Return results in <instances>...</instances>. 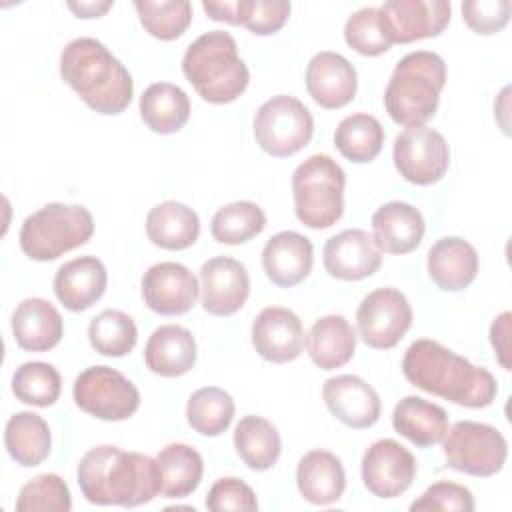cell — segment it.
Listing matches in <instances>:
<instances>
[{
	"mask_svg": "<svg viewBox=\"0 0 512 512\" xmlns=\"http://www.w3.org/2000/svg\"><path fill=\"white\" fill-rule=\"evenodd\" d=\"M82 496L98 506L136 508L160 494L156 458L112 444L90 448L76 470Z\"/></svg>",
	"mask_w": 512,
	"mask_h": 512,
	"instance_id": "cell-1",
	"label": "cell"
},
{
	"mask_svg": "<svg viewBox=\"0 0 512 512\" xmlns=\"http://www.w3.org/2000/svg\"><path fill=\"white\" fill-rule=\"evenodd\" d=\"M406 380L434 396L464 408H486L498 394L496 378L444 344L420 338L408 346L402 358Z\"/></svg>",
	"mask_w": 512,
	"mask_h": 512,
	"instance_id": "cell-2",
	"label": "cell"
},
{
	"mask_svg": "<svg viewBox=\"0 0 512 512\" xmlns=\"http://www.w3.org/2000/svg\"><path fill=\"white\" fill-rule=\"evenodd\" d=\"M60 76L98 114L124 112L134 94L126 66L96 38H74L60 54Z\"/></svg>",
	"mask_w": 512,
	"mask_h": 512,
	"instance_id": "cell-3",
	"label": "cell"
},
{
	"mask_svg": "<svg viewBox=\"0 0 512 512\" xmlns=\"http://www.w3.org/2000/svg\"><path fill=\"white\" fill-rule=\"evenodd\" d=\"M182 72L198 96L210 104H228L244 94L250 72L238 56V44L224 30L198 36L182 56Z\"/></svg>",
	"mask_w": 512,
	"mask_h": 512,
	"instance_id": "cell-4",
	"label": "cell"
},
{
	"mask_svg": "<svg viewBox=\"0 0 512 512\" xmlns=\"http://www.w3.org/2000/svg\"><path fill=\"white\" fill-rule=\"evenodd\" d=\"M446 84V64L430 50H416L398 60L384 90L388 116L406 128L424 126L436 114Z\"/></svg>",
	"mask_w": 512,
	"mask_h": 512,
	"instance_id": "cell-5",
	"label": "cell"
},
{
	"mask_svg": "<svg viewBox=\"0 0 512 512\" xmlns=\"http://www.w3.org/2000/svg\"><path fill=\"white\" fill-rule=\"evenodd\" d=\"M92 234L94 218L86 206L50 202L22 222L18 242L30 260L48 262L84 246Z\"/></svg>",
	"mask_w": 512,
	"mask_h": 512,
	"instance_id": "cell-6",
	"label": "cell"
},
{
	"mask_svg": "<svg viewBox=\"0 0 512 512\" xmlns=\"http://www.w3.org/2000/svg\"><path fill=\"white\" fill-rule=\"evenodd\" d=\"M346 174L328 154H312L292 174L296 218L314 230L334 226L344 214Z\"/></svg>",
	"mask_w": 512,
	"mask_h": 512,
	"instance_id": "cell-7",
	"label": "cell"
},
{
	"mask_svg": "<svg viewBox=\"0 0 512 512\" xmlns=\"http://www.w3.org/2000/svg\"><path fill=\"white\" fill-rule=\"evenodd\" d=\"M444 458L452 470L488 478L498 474L508 456V442L490 424L474 420L454 422L442 438Z\"/></svg>",
	"mask_w": 512,
	"mask_h": 512,
	"instance_id": "cell-8",
	"label": "cell"
},
{
	"mask_svg": "<svg viewBox=\"0 0 512 512\" xmlns=\"http://www.w3.org/2000/svg\"><path fill=\"white\" fill-rule=\"evenodd\" d=\"M252 128L256 144L266 154L288 158L312 140L314 118L304 102L288 94H278L256 110Z\"/></svg>",
	"mask_w": 512,
	"mask_h": 512,
	"instance_id": "cell-9",
	"label": "cell"
},
{
	"mask_svg": "<svg viewBox=\"0 0 512 512\" xmlns=\"http://www.w3.org/2000/svg\"><path fill=\"white\" fill-rule=\"evenodd\" d=\"M76 406L106 422L128 420L140 406V392L122 372L110 366L82 370L72 388Z\"/></svg>",
	"mask_w": 512,
	"mask_h": 512,
	"instance_id": "cell-10",
	"label": "cell"
},
{
	"mask_svg": "<svg viewBox=\"0 0 512 512\" xmlns=\"http://www.w3.org/2000/svg\"><path fill=\"white\" fill-rule=\"evenodd\" d=\"M392 160L406 182L430 186L448 172L450 148L440 132L428 126H410L394 138Z\"/></svg>",
	"mask_w": 512,
	"mask_h": 512,
	"instance_id": "cell-11",
	"label": "cell"
},
{
	"mask_svg": "<svg viewBox=\"0 0 512 512\" xmlns=\"http://www.w3.org/2000/svg\"><path fill=\"white\" fill-rule=\"evenodd\" d=\"M356 324L358 336L366 346L390 350L412 326V306L398 288H376L362 298L356 310Z\"/></svg>",
	"mask_w": 512,
	"mask_h": 512,
	"instance_id": "cell-12",
	"label": "cell"
},
{
	"mask_svg": "<svg viewBox=\"0 0 512 512\" xmlns=\"http://www.w3.org/2000/svg\"><path fill=\"white\" fill-rule=\"evenodd\" d=\"M362 482L366 490L382 500L404 494L416 476L414 454L392 438L372 442L362 456Z\"/></svg>",
	"mask_w": 512,
	"mask_h": 512,
	"instance_id": "cell-13",
	"label": "cell"
},
{
	"mask_svg": "<svg viewBox=\"0 0 512 512\" xmlns=\"http://www.w3.org/2000/svg\"><path fill=\"white\" fill-rule=\"evenodd\" d=\"M450 12L446 0H388L378 8V18L392 44H408L442 34Z\"/></svg>",
	"mask_w": 512,
	"mask_h": 512,
	"instance_id": "cell-14",
	"label": "cell"
},
{
	"mask_svg": "<svg viewBox=\"0 0 512 512\" xmlns=\"http://www.w3.org/2000/svg\"><path fill=\"white\" fill-rule=\"evenodd\" d=\"M140 286L144 304L160 316L186 314L200 294L196 276L178 262H158L150 266Z\"/></svg>",
	"mask_w": 512,
	"mask_h": 512,
	"instance_id": "cell-15",
	"label": "cell"
},
{
	"mask_svg": "<svg viewBox=\"0 0 512 512\" xmlns=\"http://www.w3.org/2000/svg\"><path fill=\"white\" fill-rule=\"evenodd\" d=\"M202 308L212 316L236 314L250 294L246 266L230 256H214L200 268Z\"/></svg>",
	"mask_w": 512,
	"mask_h": 512,
	"instance_id": "cell-16",
	"label": "cell"
},
{
	"mask_svg": "<svg viewBox=\"0 0 512 512\" xmlns=\"http://www.w3.org/2000/svg\"><path fill=\"white\" fill-rule=\"evenodd\" d=\"M322 398L330 414L354 430L370 428L380 418V396L360 376H332L322 386Z\"/></svg>",
	"mask_w": 512,
	"mask_h": 512,
	"instance_id": "cell-17",
	"label": "cell"
},
{
	"mask_svg": "<svg viewBox=\"0 0 512 512\" xmlns=\"http://www.w3.org/2000/svg\"><path fill=\"white\" fill-rule=\"evenodd\" d=\"M322 262L332 278L354 282L378 272L382 252L366 230L350 228L326 240Z\"/></svg>",
	"mask_w": 512,
	"mask_h": 512,
	"instance_id": "cell-18",
	"label": "cell"
},
{
	"mask_svg": "<svg viewBox=\"0 0 512 512\" xmlns=\"http://www.w3.org/2000/svg\"><path fill=\"white\" fill-rule=\"evenodd\" d=\"M252 346L274 364H286L300 356L304 348L302 320L288 308L268 306L252 322Z\"/></svg>",
	"mask_w": 512,
	"mask_h": 512,
	"instance_id": "cell-19",
	"label": "cell"
},
{
	"mask_svg": "<svg viewBox=\"0 0 512 512\" xmlns=\"http://www.w3.org/2000/svg\"><path fill=\"white\" fill-rule=\"evenodd\" d=\"M306 90L312 100L326 108L338 110L354 100L358 90L356 68L338 52H318L306 66Z\"/></svg>",
	"mask_w": 512,
	"mask_h": 512,
	"instance_id": "cell-20",
	"label": "cell"
},
{
	"mask_svg": "<svg viewBox=\"0 0 512 512\" xmlns=\"http://www.w3.org/2000/svg\"><path fill=\"white\" fill-rule=\"evenodd\" d=\"M106 286V266L100 258L90 254L64 262L54 274V294L70 312H84L92 308L104 296Z\"/></svg>",
	"mask_w": 512,
	"mask_h": 512,
	"instance_id": "cell-21",
	"label": "cell"
},
{
	"mask_svg": "<svg viewBox=\"0 0 512 512\" xmlns=\"http://www.w3.org/2000/svg\"><path fill=\"white\" fill-rule=\"evenodd\" d=\"M312 264V242L294 230L274 234L262 248V268L268 280L278 288H292L304 282Z\"/></svg>",
	"mask_w": 512,
	"mask_h": 512,
	"instance_id": "cell-22",
	"label": "cell"
},
{
	"mask_svg": "<svg viewBox=\"0 0 512 512\" xmlns=\"http://www.w3.org/2000/svg\"><path fill=\"white\" fill-rule=\"evenodd\" d=\"M424 218L418 208L408 202L392 200L372 214V238L380 252L408 254L416 250L424 238Z\"/></svg>",
	"mask_w": 512,
	"mask_h": 512,
	"instance_id": "cell-23",
	"label": "cell"
},
{
	"mask_svg": "<svg viewBox=\"0 0 512 512\" xmlns=\"http://www.w3.org/2000/svg\"><path fill=\"white\" fill-rule=\"evenodd\" d=\"M426 266L428 276L440 290L460 292L476 280L478 252L464 238L444 236L430 246Z\"/></svg>",
	"mask_w": 512,
	"mask_h": 512,
	"instance_id": "cell-24",
	"label": "cell"
},
{
	"mask_svg": "<svg viewBox=\"0 0 512 512\" xmlns=\"http://www.w3.org/2000/svg\"><path fill=\"white\" fill-rule=\"evenodd\" d=\"M196 354L192 332L180 324L158 326L144 346L148 370L162 378H176L190 372L196 364Z\"/></svg>",
	"mask_w": 512,
	"mask_h": 512,
	"instance_id": "cell-25",
	"label": "cell"
},
{
	"mask_svg": "<svg viewBox=\"0 0 512 512\" xmlns=\"http://www.w3.org/2000/svg\"><path fill=\"white\" fill-rule=\"evenodd\" d=\"M12 334L22 350L48 352L62 340L64 320L48 300L26 298L12 314Z\"/></svg>",
	"mask_w": 512,
	"mask_h": 512,
	"instance_id": "cell-26",
	"label": "cell"
},
{
	"mask_svg": "<svg viewBox=\"0 0 512 512\" xmlns=\"http://www.w3.org/2000/svg\"><path fill=\"white\" fill-rule=\"evenodd\" d=\"M296 486L310 504L328 506L338 502L346 488V472L340 458L328 450L306 452L296 468Z\"/></svg>",
	"mask_w": 512,
	"mask_h": 512,
	"instance_id": "cell-27",
	"label": "cell"
},
{
	"mask_svg": "<svg viewBox=\"0 0 512 512\" xmlns=\"http://www.w3.org/2000/svg\"><path fill=\"white\" fill-rule=\"evenodd\" d=\"M304 344L310 360L318 368H342L356 352V330L344 316L328 314L312 324Z\"/></svg>",
	"mask_w": 512,
	"mask_h": 512,
	"instance_id": "cell-28",
	"label": "cell"
},
{
	"mask_svg": "<svg viewBox=\"0 0 512 512\" xmlns=\"http://www.w3.org/2000/svg\"><path fill=\"white\" fill-rule=\"evenodd\" d=\"M148 240L164 250L190 248L200 236L198 214L176 200H164L150 208L146 216Z\"/></svg>",
	"mask_w": 512,
	"mask_h": 512,
	"instance_id": "cell-29",
	"label": "cell"
},
{
	"mask_svg": "<svg viewBox=\"0 0 512 512\" xmlns=\"http://www.w3.org/2000/svg\"><path fill=\"white\" fill-rule=\"evenodd\" d=\"M392 426L418 448H428L442 442L448 430V414L434 402L420 396H406L394 406Z\"/></svg>",
	"mask_w": 512,
	"mask_h": 512,
	"instance_id": "cell-30",
	"label": "cell"
},
{
	"mask_svg": "<svg viewBox=\"0 0 512 512\" xmlns=\"http://www.w3.org/2000/svg\"><path fill=\"white\" fill-rule=\"evenodd\" d=\"M4 446L16 464L34 468L42 464L50 454V426L36 412H16L6 422Z\"/></svg>",
	"mask_w": 512,
	"mask_h": 512,
	"instance_id": "cell-31",
	"label": "cell"
},
{
	"mask_svg": "<svg viewBox=\"0 0 512 512\" xmlns=\"http://www.w3.org/2000/svg\"><path fill=\"white\" fill-rule=\"evenodd\" d=\"M140 116L156 134H174L190 120L188 94L172 82H154L140 96Z\"/></svg>",
	"mask_w": 512,
	"mask_h": 512,
	"instance_id": "cell-32",
	"label": "cell"
},
{
	"mask_svg": "<svg viewBox=\"0 0 512 512\" xmlns=\"http://www.w3.org/2000/svg\"><path fill=\"white\" fill-rule=\"evenodd\" d=\"M234 448L250 470H270L282 452L280 432L262 416H244L234 428Z\"/></svg>",
	"mask_w": 512,
	"mask_h": 512,
	"instance_id": "cell-33",
	"label": "cell"
},
{
	"mask_svg": "<svg viewBox=\"0 0 512 512\" xmlns=\"http://www.w3.org/2000/svg\"><path fill=\"white\" fill-rule=\"evenodd\" d=\"M160 470V494L166 498H184L192 494L202 480L204 462L196 448L188 444H168L156 454Z\"/></svg>",
	"mask_w": 512,
	"mask_h": 512,
	"instance_id": "cell-34",
	"label": "cell"
},
{
	"mask_svg": "<svg viewBox=\"0 0 512 512\" xmlns=\"http://www.w3.org/2000/svg\"><path fill=\"white\" fill-rule=\"evenodd\" d=\"M384 144V128L372 114H350L340 120L334 132L336 150L354 164L372 162Z\"/></svg>",
	"mask_w": 512,
	"mask_h": 512,
	"instance_id": "cell-35",
	"label": "cell"
},
{
	"mask_svg": "<svg viewBox=\"0 0 512 512\" xmlns=\"http://www.w3.org/2000/svg\"><path fill=\"white\" fill-rule=\"evenodd\" d=\"M232 396L218 386H204L192 392L186 404V420L202 436H220L234 418Z\"/></svg>",
	"mask_w": 512,
	"mask_h": 512,
	"instance_id": "cell-36",
	"label": "cell"
},
{
	"mask_svg": "<svg viewBox=\"0 0 512 512\" xmlns=\"http://www.w3.org/2000/svg\"><path fill=\"white\" fill-rule=\"evenodd\" d=\"M266 228L264 210L250 200L230 202L216 210L210 222L212 238L220 244H244Z\"/></svg>",
	"mask_w": 512,
	"mask_h": 512,
	"instance_id": "cell-37",
	"label": "cell"
},
{
	"mask_svg": "<svg viewBox=\"0 0 512 512\" xmlns=\"http://www.w3.org/2000/svg\"><path fill=\"white\" fill-rule=\"evenodd\" d=\"M88 340L98 354L120 358L134 350L138 342V328L126 312L108 308L90 320Z\"/></svg>",
	"mask_w": 512,
	"mask_h": 512,
	"instance_id": "cell-38",
	"label": "cell"
},
{
	"mask_svg": "<svg viewBox=\"0 0 512 512\" xmlns=\"http://www.w3.org/2000/svg\"><path fill=\"white\" fill-rule=\"evenodd\" d=\"M60 390V372L48 362H24L12 374V394L24 404L48 408L60 398Z\"/></svg>",
	"mask_w": 512,
	"mask_h": 512,
	"instance_id": "cell-39",
	"label": "cell"
},
{
	"mask_svg": "<svg viewBox=\"0 0 512 512\" xmlns=\"http://www.w3.org/2000/svg\"><path fill=\"white\" fill-rule=\"evenodd\" d=\"M142 28L164 42L180 38L192 22V4L178 0H136Z\"/></svg>",
	"mask_w": 512,
	"mask_h": 512,
	"instance_id": "cell-40",
	"label": "cell"
},
{
	"mask_svg": "<svg viewBox=\"0 0 512 512\" xmlns=\"http://www.w3.org/2000/svg\"><path fill=\"white\" fill-rule=\"evenodd\" d=\"M72 496L68 484L58 474H40L20 488L18 512H68Z\"/></svg>",
	"mask_w": 512,
	"mask_h": 512,
	"instance_id": "cell-41",
	"label": "cell"
},
{
	"mask_svg": "<svg viewBox=\"0 0 512 512\" xmlns=\"http://www.w3.org/2000/svg\"><path fill=\"white\" fill-rule=\"evenodd\" d=\"M344 40L362 56H380L392 46L380 24L378 8H360L350 14L344 24Z\"/></svg>",
	"mask_w": 512,
	"mask_h": 512,
	"instance_id": "cell-42",
	"label": "cell"
},
{
	"mask_svg": "<svg viewBox=\"0 0 512 512\" xmlns=\"http://www.w3.org/2000/svg\"><path fill=\"white\" fill-rule=\"evenodd\" d=\"M510 0H468L462 2V18L466 26L482 36L496 34L510 22Z\"/></svg>",
	"mask_w": 512,
	"mask_h": 512,
	"instance_id": "cell-43",
	"label": "cell"
},
{
	"mask_svg": "<svg viewBox=\"0 0 512 512\" xmlns=\"http://www.w3.org/2000/svg\"><path fill=\"white\" fill-rule=\"evenodd\" d=\"M474 496L472 492L456 482L440 480L428 486L418 500L410 504V510H458V512H472L474 510Z\"/></svg>",
	"mask_w": 512,
	"mask_h": 512,
	"instance_id": "cell-44",
	"label": "cell"
},
{
	"mask_svg": "<svg viewBox=\"0 0 512 512\" xmlns=\"http://www.w3.org/2000/svg\"><path fill=\"white\" fill-rule=\"evenodd\" d=\"M206 508L212 512L224 510H258V500L254 490L240 478L226 476L218 478L206 496Z\"/></svg>",
	"mask_w": 512,
	"mask_h": 512,
	"instance_id": "cell-45",
	"label": "cell"
},
{
	"mask_svg": "<svg viewBox=\"0 0 512 512\" xmlns=\"http://www.w3.org/2000/svg\"><path fill=\"white\" fill-rule=\"evenodd\" d=\"M290 8L286 0H250L244 28L256 36L276 34L288 22Z\"/></svg>",
	"mask_w": 512,
	"mask_h": 512,
	"instance_id": "cell-46",
	"label": "cell"
},
{
	"mask_svg": "<svg viewBox=\"0 0 512 512\" xmlns=\"http://www.w3.org/2000/svg\"><path fill=\"white\" fill-rule=\"evenodd\" d=\"M202 8L216 22H226V24H232V26H244V20H246L248 8H250V0L202 2Z\"/></svg>",
	"mask_w": 512,
	"mask_h": 512,
	"instance_id": "cell-47",
	"label": "cell"
},
{
	"mask_svg": "<svg viewBox=\"0 0 512 512\" xmlns=\"http://www.w3.org/2000/svg\"><path fill=\"white\" fill-rule=\"evenodd\" d=\"M510 312H502L498 318H494L490 326V342L496 352V358L504 370H510Z\"/></svg>",
	"mask_w": 512,
	"mask_h": 512,
	"instance_id": "cell-48",
	"label": "cell"
},
{
	"mask_svg": "<svg viewBox=\"0 0 512 512\" xmlns=\"http://www.w3.org/2000/svg\"><path fill=\"white\" fill-rule=\"evenodd\" d=\"M66 6L78 18H100L114 6V2H110V0H106V2H68Z\"/></svg>",
	"mask_w": 512,
	"mask_h": 512,
	"instance_id": "cell-49",
	"label": "cell"
}]
</instances>
